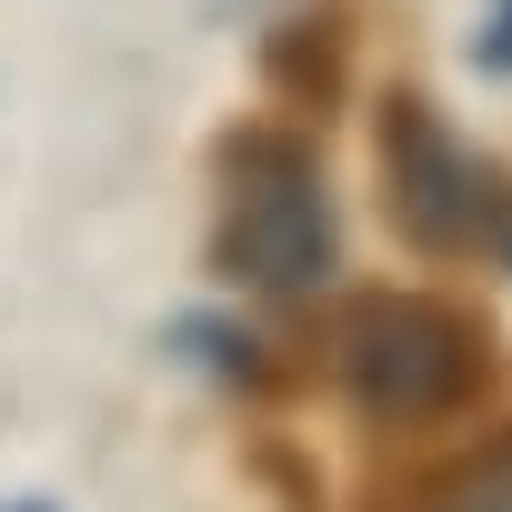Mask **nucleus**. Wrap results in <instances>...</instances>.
<instances>
[{
    "label": "nucleus",
    "instance_id": "f03ea898",
    "mask_svg": "<svg viewBox=\"0 0 512 512\" xmlns=\"http://www.w3.org/2000/svg\"><path fill=\"white\" fill-rule=\"evenodd\" d=\"M332 372L382 432H422L492 392V322L442 292H352L332 322Z\"/></svg>",
    "mask_w": 512,
    "mask_h": 512
},
{
    "label": "nucleus",
    "instance_id": "20e7f679",
    "mask_svg": "<svg viewBox=\"0 0 512 512\" xmlns=\"http://www.w3.org/2000/svg\"><path fill=\"white\" fill-rule=\"evenodd\" d=\"M342 81H352V31H342V11H292V21L262 31V91H272L302 131L342 111Z\"/></svg>",
    "mask_w": 512,
    "mask_h": 512
},
{
    "label": "nucleus",
    "instance_id": "6e6552de",
    "mask_svg": "<svg viewBox=\"0 0 512 512\" xmlns=\"http://www.w3.org/2000/svg\"><path fill=\"white\" fill-rule=\"evenodd\" d=\"M482 241H492V262L512 272V191H492V221H482Z\"/></svg>",
    "mask_w": 512,
    "mask_h": 512
},
{
    "label": "nucleus",
    "instance_id": "7ed1b4c3",
    "mask_svg": "<svg viewBox=\"0 0 512 512\" xmlns=\"http://www.w3.org/2000/svg\"><path fill=\"white\" fill-rule=\"evenodd\" d=\"M372 161H382V211H392V231L422 251V262L482 251V221H492L502 171H492L482 151H462L452 121H442L422 91H392V101H382V121H372Z\"/></svg>",
    "mask_w": 512,
    "mask_h": 512
},
{
    "label": "nucleus",
    "instance_id": "f257e3e1",
    "mask_svg": "<svg viewBox=\"0 0 512 512\" xmlns=\"http://www.w3.org/2000/svg\"><path fill=\"white\" fill-rule=\"evenodd\" d=\"M211 181H221V221H211V272L262 292V302H302L342 272V211L322 181V151L302 121H241L211 141Z\"/></svg>",
    "mask_w": 512,
    "mask_h": 512
},
{
    "label": "nucleus",
    "instance_id": "1a4fd4ad",
    "mask_svg": "<svg viewBox=\"0 0 512 512\" xmlns=\"http://www.w3.org/2000/svg\"><path fill=\"white\" fill-rule=\"evenodd\" d=\"M0 512H51V502H0Z\"/></svg>",
    "mask_w": 512,
    "mask_h": 512
},
{
    "label": "nucleus",
    "instance_id": "423d86ee",
    "mask_svg": "<svg viewBox=\"0 0 512 512\" xmlns=\"http://www.w3.org/2000/svg\"><path fill=\"white\" fill-rule=\"evenodd\" d=\"M392 512H512V432H502L492 452H462V462L422 472Z\"/></svg>",
    "mask_w": 512,
    "mask_h": 512
},
{
    "label": "nucleus",
    "instance_id": "39448f33",
    "mask_svg": "<svg viewBox=\"0 0 512 512\" xmlns=\"http://www.w3.org/2000/svg\"><path fill=\"white\" fill-rule=\"evenodd\" d=\"M171 352L201 372V382H221V392H282V362H272V342L251 332V322H231V312H181L171 322Z\"/></svg>",
    "mask_w": 512,
    "mask_h": 512
},
{
    "label": "nucleus",
    "instance_id": "0eeeda50",
    "mask_svg": "<svg viewBox=\"0 0 512 512\" xmlns=\"http://www.w3.org/2000/svg\"><path fill=\"white\" fill-rule=\"evenodd\" d=\"M482 81H512V0H492L482 11V31H472V51H462Z\"/></svg>",
    "mask_w": 512,
    "mask_h": 512
}]
</instances>
